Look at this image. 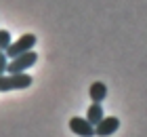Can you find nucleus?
Instances as JSON below:
<instances>
[{"mask_svg": "<svg viewBox=\"0 0 147 137\" xmlns=\"http://www.w3.org/2000/svg\"><path fill=\"white\" fill-rule=\"evenodd\" d=\"M88 95H90V99L95 101V104H101V101L107 97V87H105V82H92L90 89H88Z\"/></svg>", "mask_w": 147, "mask_h": 137, "instance_id": "6", "label": "nucleus"}, {"mask_svg": "<svg viewBox=\"0 0 147 137\" xmlns=\"http://www.w3.org/2000/svg\"><path fill=\"white\" fill-rule=\"evenodd\" d=\"M103 108H101V104H95L92 101V106L86 110V120L90 122V125H97V122H101V118H103Z\"/></svg>", "mask_w": 147, "mask_h": 137, "instance_id": "7", "label": "nucleus"}, {"mask_svg": "<svg viewBox=\"0 0 147 137\" xmlns=\"http://www.w3.org/2000/svg\"><path fill=\"white\" fill-rule=\"evenodd\" d=\"M6 65H9V57H6L4 51H0V74L6 72Z\"/></svg>", "mask_w": 147, "mask_h": 137, "instance_id": "9", "label": "nucleus"}, {"mask_svg": "<svg viewBox=\"0 0 147 137\" xmlns=\"http://www.w3.org/2000/svg\"><path fill=\"white\" fill-rule=\"evenodd\" d=\"M38 61V55L34 51H28V53H21L17 57L9 59V65H6V72L9 74H17V72H25L28 67H32Z\"/></svg>", "mask_w": 147, "mask_h": 137, "instance_id": "2", "label": "nucleus"}, {"mask_svg": "<svg viewBox=\"0 0 147 137\" xmlns=\"http://www.w3.org/2000/svg\"><path fill=\"white\" fill-rule=\"evenodd\" d=\"M34 44H36V36L34 34H23L19 40H15V42H11L9 44V49H6V57L13 59V57H17V55H21V53H28L34 49Z\"/></svg>", "mask_w": 147, "mask_h": 137, "instance_id": "3", "label": "nucleus"}, {"mask_svg": "<svg viewBox=\"0 0 147 137\" xmlns=\"http://www.w3.org/2000/svg\"><path fill=\"white\" fill-rule=\"evenodd\" d=\"M69 129L80 137H95V125H90L86 118H80V116L69 118Z\"/></svg>", "mask_w": 147, "mask_h": 137, "instance_id": "5", "label": "nucleus"}, {"mask_svg": "<svg viewBox=\"0 0 147 137\" xmlns=\"http://www.w3.org/2000/svg\"><path fill=\"white\" fill-rule=\"evenodd\" d=\"M32 78L30 74L25 72H17V74H0V93L4 91H17V89H28L32 85Z\"/></svg>", "mask_w": 147, "mask_h": 137, "instance_id": "1", "label": "nucleus"}, {"mask_svg": "<svg viewBox=\"0 0 147 137\" xmlns=\"http://www.w3.org/2000/svg\"><path fill=\"white\" fill-rule=\"evenodd\" d=\"M120 129V120L116 118V116H103L101 122H97L95 125V135L99 137H109L113 135Z\"/></svg>", "mask_w": 147, "mask_h": 137, "instance_id": "4", "label": "nucleus"}, {"mask_svg": "<svg viewBox=\"0 0 147 137\" xmlns=\"http://www.w3.org/2000/svg\"><path fill=\"white\" fill-rule=\"evenodd\" d=\"M11 44V34L9 30H0V51H6Z\"/></svg>", "mask_w": 147, "mask_h": 137, "instance_id": "8", "label": "nucleus"}]
</instances>
